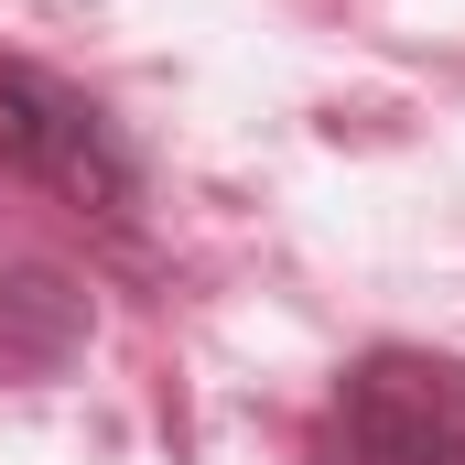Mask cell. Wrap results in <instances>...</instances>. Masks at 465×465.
Returning a JSON list of instances; mask_svg holds the SVG:
<instances>
[{
    "instance_id": "6da1fadb",
    "label": "cell",
    "mask_w": 465,
    "mask_h": 465,
    "mask_svg": "<svg viewBox=\"0 0 465 465\" xmlns=\"http://www.w3.org/2000/svg\"><path fill=\"white\" fill-rule=\"evenodd\" d=\"M0 173L109 228L141 206V152L119 141V119L44 65H0Z\"/></svg>"
},
{
    "instance_id": "7a4b0ae2",
    "label": "cell",
    "mask_w": 465,
    "mask_h": 465,
    "mask_svg": "<svg viewBox=\"0 0 465 465\" xmlns=\"http://www.w3.org/2000/svg\"><path fill=\"white\" fill-rule=\"evenodd\" d=\"M325 465H465V357L368 347L325 401Z\"/></svg>"
},
{
    "instance_id": "3957f363",
    "label": "cell",
    "mask_w": 465,
    "mask_h": 465,
    "mask_svg": "<svg viewBox=\"0 0 465 465\" xmlns=\"http://www.w3.org/2000/svg\"><path fill=\"white\" fill-rule=\"evenodd\" d=\"M87 347V292L65 282V271H11L0 282V368H65V357Z\"/></svg>"
}]
</instances>
